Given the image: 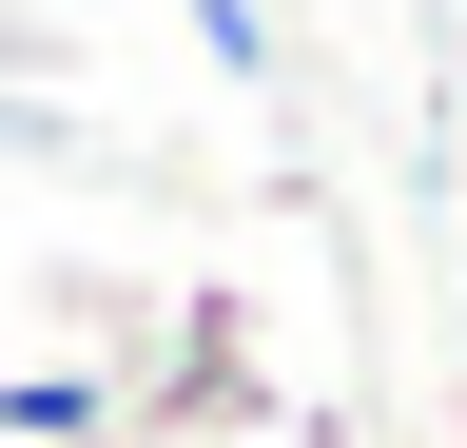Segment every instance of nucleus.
I'll return each mask as SVG.
<instances>
[]
</instances>
